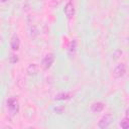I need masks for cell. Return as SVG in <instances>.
I'll use <instances>...</instances> for the list:
<instances>
[{
	"label": "cell",
	"instance_id": "1",
	"mask_svg": "<svg viewBox=\"0 0 129 129\" xmlns=\"http://www.w3.org/2000/svg\"><path fill=\"white\" fill-rule=\"evenodd\" d=\"M113 119H114V117H113L112 114H110V113L105 114V115L100 119V121H99V123H98L99 128H101V129H105V128L109 127L110 124L112 123Z\"/></svg>",
	"mask_w": 129,
	"mask_h": 129
},
{
	"label": "cell",
	"instance_id": "2",
	"mask_svg": "<svg viewBox=\"0 0 129 129\" xmlns=\"http://www.w3.org/2000/svg\"><path fill=\"white\" fill-rule=\"evenodd\" d=\"M7 108L12 114H17L19 112V103L15 98H9L7 100Z\"/></svg>",
	"mask_w": 129,
	"mask_h": 129
},
{
	"label": "cell",
	"instance_id": "3",
	"mask_svg": "<svg viewBox=\"0 0 129 129\" xmlns=\"http://www.w3.org/2000/svg\"><path fill=\"white\" fill-rule=\"evenodd\" d=\"M54 61V54L53 53H47L44 55V57L41 60V68L43 70H48L51 64Z\"/></svg>",
	"mask_w": 129,
	"mask_h": 129
},
{
	"label": "cell",
	"instance_id": "4",
	"mask_svg": "<svg viewBox=\"0 0 129 129\" xmlns=\"http://www.w3.org/2000/svg\"><path fill=\"white\" fill-rule=\"evenodd\" d=\"M126 73V67L124 63H119L113 71V77L115 79H119L121 77H123Z\"/></svg>",
	"mask_w": 129,
	"mask_h": 129
},
{
	"label": "cell",
	"instance_id": "5",
	"mask_svg": "<svg viewBox=\"0 0 129 129\" xmlns=\"http://www.w3.org/2000/svg\"><path fill=\"white\" fill-rule=\"evenodd\" d=\"M64 14L67 16L68 19H72L75 15V8H74V5L72 2H68L66 5H64Z\"/></svg>",
	"mask_w": 129,
	"mask_h": 129
},
{
	"label": "cell",
	"instance_id": "6",
	"mask_svg": "<svg viewBox=\"0 0 129 129\" xmlns=\"http://www.w3.org/2000/svg\"><path fill=\"white\" fill-rule=\"evenodd\" d=\"M10 47L12 50H18L20 47V39L17 35H13L10 39Z\"/></svg>",
	"mask_w": 129,
	"mask_h": 129
},
{
	"label": "cell",
	"instance_id": "7",
	"mask_svg": "<svg viewBox=\"0 0 129 129\" xmlns=\"http://www.w3.org/2000/svg\"><path fill=\"white\" fill-rule=\"evenodd\" d=\"M38 70H39V67L36 64V63H30L27 69H26V72L29 76H34L38 73Z\"/></svg>",
	"mask_w": 129,
	"mask_h": 129
},
{
	"label": "cell",
	"instance_id": "8",
	"mask_svg": "<svg viewBox=\"0 0 129 129\" xmlns=\"http://www.w3.org/2000/svg\"><path fill=\"white\" fill-rule=\"evenodd\" d=\"M104 109V104L102 102H95L91 105V110L94 113H100Z\"/></svg>",
	"mask_w": 129,
	"mask_h": 129
},
{
	"label": "cell",
	"instance_id": "9",
	"mask_svg": "<svg viewBox=\"0 0 129 129\" xmlns=\"http://www.w3.org/2000/svg\"><path fill=\"white\" fill-rule=\"evenodd\" d=\"M72 98V94L68 93V92H62V93H58L55 95L54 99L58 100V101H62V100H70Z\"/></svg>",
	"mask_w": 129,
	"mask_h": 129
},
{
	"label": "cell",
	"instance_id": "10",
	"mask_svg": "<svg viewBox=\"0 0 129 129\" xmlns=\"http://www.w3.org/2000/svg\"><path fill=\"white\" fill-rule=\"evenodd\" d=\"M76 49H77V40L76 39H73L68 47V53L69 55H74L75 52H76Z\"/></svg>",
	"mask_w": 129,
	"mask_h": 129
},
{
	"label": "cell",
	"instance_id": "11",
	"mask_svg": "<svg viewBox=\"0 0 129 129\" xmlns=\"http://www.w3.org/2000/svg\"><path fill=\"white\" fill-rule=\"evenodd\" d=\"M120 127L123 128V129H129V118L125 117L124 119L121 120V122L119 123Z\"/></svg>",
	"mask_w": 129,
	"mask_h": 129
},
{
	"label": "cell",
	"instance_id": "12",
	"mask_svg": "<svg viewBox=\"0 0 129 129\" xmlns=\"http://www.w3.org/2000/svg\"><path fill=\"white\" fill-rule=\"evenodd\" d=\"M8 60H9L10 63H16L19 60V58L15 53H10L9 56H8Z\"/></svg>",
	"mask_w": 129,
	"mask_h": 129
},
{
	"label": "cell",
	"instance_id": "13",
	"mask_svg": "<svg viewBox=\"0 0 129 129\" xmlns=\"http://www.w3.org/2000/svg\"><path fill=\"white\" fill-rule=\"evenodd\" d=\"M121 54H122V50H120V49H116V50L114 51V53H113V57H114V59H117L119 56H121Z\"/></svg>",
	"mask_w": 129,
	"mask_h": 129
},
{
	"label": "cell",
	"instance_id": "14",
	"mask_svg": "<svg viewBox=\"0 0 129 129\" xmlns=\"http://www.w3.org/2000/svg\"><path fill=\"white\" fill-rule=\"evenodd\" d=\"M125 114H126V117H127V118H129V108L125 111Z\"/></svg>",
	"mask_w": 129,
	"mask_h": 129
},
{
	"label": "cell",
	"instance_id": "15",
	"mask_svg": "<svg viewBox=\"0 0 129 129\" xmlns=\"http://www.w3.org/2000/svg\"><path fill=\"white\" fill-rule=\"evenodd\" d=\"M2 2H6V1H8V0H1Z\"/></svg>",
	"mask_w": 129,
	"mask_h": 129
},
{
	"label": "cell",
	"instance_id": "16",
	"mask_svg": "<svg viewBox=\"0 0 129 129\" xmlns=\"http://www.w3.org/2000/svg\"><path fill=\"white\" fill-rule=\"evenodd\" d=\"M128 41H129V37H128Z\"/></svg>",
	"mask_w": 129,
	"mask_h": 129
}]
</instances>
